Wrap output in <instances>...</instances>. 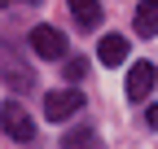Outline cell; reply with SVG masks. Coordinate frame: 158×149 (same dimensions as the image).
<instances>
[{
  "instance_id": "6da1fadb",
  "label": "cell",
  "mask_w": 158,
  "mask_h": 149,
  "mask_svg": "<svg viewBox=\"0 0 158 149\" xmlns=\"http://www.w3.org/2000/svg\"><path fill=\"white\" fill-rule=\"evenodd\" d=\"M84 110V92L79 88H62V92H44V114L48 123H66L70 114Z\"/></svg>"
},
{
  "instance_id": "7a4b0ae2",
  "label": "cell",
  "mask_w": 158,
  "mask_h": 149,
  "mask_svg": "<svg viewBox=\"0 0 158 149\" xmlns=\"http://www.w3.org/2000/svg\"><path fill=\"white\" fill-rule=\"evenodd\" d=\"M0 127H5V136H13V140H35V123H31V114L18 101L0 105Z\"/></svg>"
},
{
  "instance_id": "3957f363",
  "label": "cell",
  "mask_w": 158,
  "mask_h": 149,
  "mask_svg": "<svg viewBox=\"0 0 158 149\" xmlns=\"http://www.w3.org/2000/svg\"><path fill=\"white\" fill-rule=\"evenodd\" d=\"M154 83H158L154 62H132L127 66V101H149L154 97Z\"/></svg>"
},
{
  "instance_id": "277c9868",
  "label": "cell",
  "mask_w": 158,
  "mask_h": 149,
  "mask_svg": "<svg viewBox=\"0 0 158 149\" xmlns=\"http://www.w3.org/2000/svg\"><path fill=\"white\" fill-rule=\"evenodd\" d=\"M31 48H35V57L62 62V57H66V35L57 31V26H35V31H31Z\"/></svg>"
},
{
  "instance_id": "5b68a950",
  "label": "cell",
  "mask_w": 158,
  "mask_h": 149,
  "mask_svg": "<svg viewBox=\"0 0 158 149\" xmlns=\"http://www.w3.org/2000/svg\"><path fill=\"white\" fill-rule=\"evenodd\" d=\"M127 35H101V44H97V57H101V66H118V62H127Z\"/></svg>"
},
{
  "instance_id": "8992f818",
  "label": "cell",
  "mask_w": 158,
  "mask_h": 149,
  "mask_svg": "<svg viewBox=\"0 0 158 149\" xmlns=\"http://www.w3.org/2000/svg\"><path fill=\"white\" fill-rule=\"evenodd\" d=\"M66 5H70L75 22L84 26V31H92L97 22H101V0H66Z\"/></svg>"
},
{
  "instance_id": "52a82bcc",
  "label": "cell",
  "mask_w": 158,
  "mask_h": 149,
  "mask_svg": "<svg viewBox=\"0 0 158 149\" xmlns=\"http://www.w3.org/2000/svg\"><path fill=\"white\" fill-rule=\"evenodd\" d=\"M136 35H158V0L136 5Z\"/></svg>"
},
{
  "instance_id": "ba28073f",
  "label": "cell",
  "mask_w": 158,
  "mask_h": 149,
  "mask_svg": "<svg viewBox=\"0 0 158 149\" xmlns=\"http://www.w3.org/2000/svg\"><path fill=\"white\" fill-rule=\"evenodd\" d=\"M62 74H66V83H84L88 79V57H62Z\"/></svg>"
},
{
  "instance_id": "9c48e42d",
  "label": "cell",
  "mask_w": 158,
  "mask_h": 149,
  "mask_svg": "<svg viewBox=\"0 0 158 149\" xmlns=\"http://www.w3.org/2000/svg\"><path fill=\"white\" fill-rule=\"evenodd\" d=\"M62 145H66V149H101V140H97L88 127H75V132H66Z\"/></svg>"
},
{
  "instance_id": "30bf717a",
  "label": "cell",
  "mask_w": 158,
  "mask_h": 149,
  "mask_svg": "<svg viewBox=\"0 0 158 149\" xmlns=\"http://www.w3.org/2000/svg\"><path fill=\"white\" fill-rule=\"evenodd\" d=\"M5 79L18 83V88H31V70L27 66H5Z\"/></svg>"
},
{
  "instance_id": "8fae6325",
  "label": "cell",
  "mask_w": 158,
  "mask_h": 149,
  "mask_svg": "<svg viewBox=\"0 0 158 149\" xmlns=\"http://www.w3.org/2000/svg\"><path fill=\"white\" fill-rule=\"evenodd\" d=\"M145 123L158 132V101H149V105H145Z\"/></svg>"
}]
</instances>
